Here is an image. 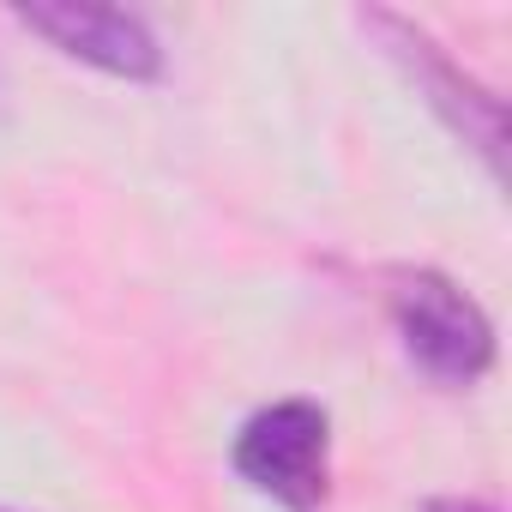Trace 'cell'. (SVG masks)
<instances>
[{"instance_id":"1","label":"cell","mask_w":512,"mask_h":512,"mask_svg":"<svg viewBox=\"0 0 512 512\" xmlns=\"http://www.w3.org/2000/svg\"><path fill=\"white\" fill-rule=\"evenodd\" d=\"M392 326L416 374H428L446 392H470L494 368V320L434 266L392 272Z\"/></svg>"},{"instance_id":"4","label":"cell","mask_w":512,"mask_h":512,"mask_svg":"<svg viewBox=\"0 0 512 512\" xmlns=\"http://www.w3.org/2000/svg\"><path fill=\"white\" fill-rule=\"evenodd\" d=\"M13 25L43 37L55 55L127 79V85H157L163 79V43L157 31L127 13V7H79V0H31V7H13Z\"/></svg>"},{"instance_id":"6","label":"cell","mask_w":512,"mask_h":512,"mask_svg":"<svg viewBox=\"0 0 512 512\" xmlns=\"http://www.w3.org/2000/svg\"><path fill=\"white\" fill-rule=\"evenodd\" d=\"M0 512H13V506H0Z\"/></svg>"},{"instance_id":"5","label":"cell","mask_w":512,"mask_h":512,"mask_svg":"<svg viewBox=\"0 0 512 512\" xmlns=\"http://www.w3.org/2000/svg\"><path fill=\"white\" fill-rule=\"evenodd\" d=\"M422 512H500V506H488V500H464V494H434Z\"/></svg>"},{"instance_id":"3","label":"cell","mask_w":512,"mask_h":512,"mask_svg":"<svg viewBox=\"0 0 512 512\" xmlns=\"http://www.w3.org/2000/svg\"><path fill=\"white\" fill-rule=\"evenodd\" d=\"M362 25L380 37V49L404 67V79L416 85V97L488 163V175L500 181V163H506V109H500V97L488 91V85H476L422 25H410V19H398V13H386V7H374V13H362Z\"/></svg>"},{"instance_id":"2","label":"cell","mask_w":512,"mask_h":512,"mask_svg":"<svg viewBox=\"0 0 512 512\" xmlns=\"http://www.w3.org/2000/svg\"><path fill=\"white\" fill-rule=\"evenodd\" d=\"M235 476L284 512H320L332 494V410L314 398H278L253 410L229 446Z\"/></svg>"}]
</instances>
